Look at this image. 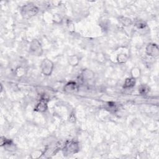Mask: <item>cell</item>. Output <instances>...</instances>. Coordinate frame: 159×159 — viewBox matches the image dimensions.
I'll return each mask as SVG.
<instances>
[{
	"instance_id": "cell-1",
	"label": "cell",
	"mask_w": 159,
	"mask_h": 159,
	"mask_svg": "<svg viewBox=\"0 0 159 159\" xmlns=\"http://www.w3.org/2000/svg\"><path fill=\"white\" fill-rule=\"evenodd\" d=\"M39 12V8L33 4H28L23 6L21 14L25 18H31L36 16Z\"/></svg>"
},
{
	"instance_id": "cell-2",
	"label": "cell",
	"mask_w": 159,
	"mask_h": 159,
	"mask_svg": "<svg viewBox=\"0 0 159 159\" xmlns=\"http://www.w3.org/2000/svg\"><path fill=\"white\" fill-rule=\"evenodd\" d=\"M54 68V64L48 58L44 59L41 64V69L42 74L45 76H50Z\"/></svg>"
},
{
	"instance_id": "cell-3",
	"label": "cell",
	"mask_w": 159,
	"mask_h": 159,
	"mask_svg": "<svg viewBox=\"0 0 159 159\" xmlns=\"http://www.w3.org/2000/svg\"><path fill=\"white\" fill-rule=\"evenodd\" d=\"M29 52L34 56H41L43 53L42 47L40 42L37 39L32 40L29 45Z\"/></svg>"
},
{
	"instance_id": "cell-4",
	"label": "cell",
	"mask_w": 159,
	"mask_h": 159,
	"mask_svg": "<svg viewBox=\"0 0 159 159\" xmlns=\"http://www.w3.org/2000/svg\"><path fill=\"white\" fill-rule=\"evenodd\" d=\"M145 53L147 55L150 57H158L159 55V49L158 45L154 43L148 44L145 48Z\"/></svg>"
},
{
	"instance_id": "cell-5",
	"label": "cell",
	"mask_w": 159,
	"mask_h": 159,
	"mask_svg": "<svg viewBox=\"0 0 159 159\" xmlns=\"http://www.w3.org/2000/svg\"><path fill=\"white\" fill-rule=\"evenodd\" d=\"M79 145L76 142L71 141L66 144L64 147V150H65V152L67 153H74L78 151Z\"/></svg>"
},
{
	"instance_id": "cell-6",
	"label": "cell",
	"mask_w": 159,
	"mask_h": 159,
	"mask_svg": "<svg viewBox=\"0 0 159 159\" xmlns=\"http://www.w3.org/2000/svg\"><path fill=\"white\" fill-rule=\"evenodd\" d=\"M48 101L45 98H42L35 106L34 111L39 113H44L48 109Z\"/></svg>"
},
{
	"instance_id": "cell-7",
	"label": "cell",
	"mask_w": 159,
	"mask_h": 159,
	"mask_svg": "<svg viewBox=\"0 0 159 159\" xmlns=\"http://www.w3.org/2000/svg\"><path fill=\"white\" fill-rule=\"evenodd\" d=\"M78 90V85L76 82L70 81L68 82L64 87L63 90L67 93H72L75 92Z\"/></svg>"
},
{
	"instance_id": "cell-8",
	"label": "cell",
	"mask_w": 159,
	"mask_h": 159,
	"mask_svg": "<svg viewBox=\"0 0 159 159\" xmlns=\"http://www.w3.org/2000/svg\"><path fill=\"white\" fill-rule=\"evenodd\" d=\"M82 78L84 80H90L95 76V74L93 71L89 69H84L81 73Z\"/></svg>"
},
{
	"instance_id": "cell-9",
	"label": "cell",
	"mask_w": 159,
	"mask_h": 159,
	"mask_svg": "<svg viewBox=\"0 0 159 159\" xmlns=\"http://www.w3.org/2000/svg\"><path fill=\"white\" fill-rule=\"evenodd\" d=\"M135 84H136V79L132 77H129L125 80L123 87L125 89H129V88L130 89L133 88L135 85Z\"/></svg>"
},
{
	"instance_id": "cell-10",
	"label": "cell",
	"mask_w": 159,
	"mask_h": 159,
	"mask_svg": "<svg viewBox=\"0 0 159 159\" xmlns=\"http://www.w3.org/2000/svg\"><path fill=\"white\" fill-rule=\"evenodd\" d=\"M68 63L70 64V65H71L72 67H75L78 65L79 62H80V58H78V56L73 55H71L68 57Z\"/></svg>"
},
{
	"instance_id": "cell-11",
	"label": "cell",
	"mask_w": 159,
	"mask_h": 159,
	"mask_svg": "<svg viewBox=\"0 0 159 159\" xmlns=\"http://www.w3.org/2000/svg\"><path fill=\"white\" fill-rule=\"evenodd\" d=\"M131 77H132L135 79H137L140 76L141 72H140V70L139 68L134 67L131 70Z\"/></svg>"
},
{
	"instance_id": "cell-12",
	"label": "cell",
	"mask_w": 159,
	"mask_h": 159,
	"mask_svg": "<svg viewBox=\"0 0 159 159\" xmlns=\"http://www.w3.org/2000/svg\"><path fill=\"white\" fill-rule=\"evenodd\" d=\"M128 56L124 54H119L117 57V61L119 63H124L127 61Z\"/></svg>"
},
{
	"instance_id": "cell-13",
	"label": "cell",
	"mask_w": 159,
	"mask_h": 159,
	"mask_svg": "<svg viewBox=\"0 0 159 159\" xmlns=\"http://www.w3.org/2000/svg\"><path fill=\"white\" fill-rule=\"evenodd\" d=\"M150 91V88L146 85H142L139 88V92L141 95H146Z\"/></svg>"
},
{
	"instance_id": "cell-14",
	"label": "cell",
	"mask_w": 159,
	"mask_h": 159,
	"mask_svg": "<svg viewBox=\"0 0 159 159\" xmlns=\"http://www.w3.org/2000/svg\"><path fill=\"white\" fill-rule=\"evenodd\" d=\"M15 73L16 76H18V77H22L25 75L26 70H25V68H24L23 67H19L16 69Z\"/></svg>"
},
{
	"instance_id": "cell-15",
	"label": "cell",
	"mask_w": 159,
	"mask_h": 159,
	"mask_svg": "<svg viewBox=\"0 0 159 159\" xmlns=\"http://www.w3.org/2000/svg\"><path fill=\"white\" fill-rule=\"evenodd\" d=\"M135 26L139 29H142L147 26V24L142 20H138L135 23Z\"/></svg>"
},
{
	"instance_id": "cell-16",
	"label": "cell",
	"mask_w": 159,
	"mask_h": 159,
	"mask_svg": "<svg viewBox=\"0 0 159 159\" xmlns=\"http://www.w3.org/2000/svg\"><path fill=\"white\" fill-rule=\"evenodd\" d=\"M120 21L121 22L122 24L124 26H129L132 24V21L130 19L127 18H122Z\"/></svg>"
}]
</instances>
